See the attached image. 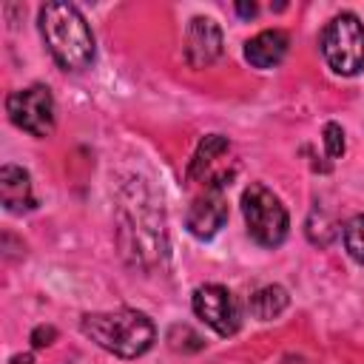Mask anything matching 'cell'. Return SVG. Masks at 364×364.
Segmentation results:
<instances>
[{
	"label": "cell",
	"mask_w": 364,
	"mask_h": 364,
	"mask_svg": "<svg viewBox=\"0 0 364 364\" xmlns=\"http://www.w3.org/2000/svg\"><path fill=\"white\" fill-rule=\"evenodd\" d=\"M287 301H290V296L282 284H264L250 296V313L259 321H273L287 310Z\"/></svg>",
	"instance_id": "13"
},
{
	"label": "cell",
	"mask_w": 364,
	"mask_h": 364,
	"mask_svg": "<svg viewBox=\"0 0 364 364\" xmlns=\"http://www.w3.org/2000/svg\"><path fill=\"white\" fill-rule=\"evenodd\" d=\"M287 46H290L287 31H282V28H264V31H259L256 37H250L245 43V60L253 68L267 71V68H273V65H279L284 60Z\"/></svg>",
	"instance_id": "12"
},
{
	"label": "cell",
	"mask_w": 364,
	"mask_h": 364,
	"mask_svg": "<svg viewBox=\"0 0 364 364\" xmlns=\"http://www.w3.org/2000/svg\"><path fill=\"white\" fill-rule=\"evenodd\" d=\"M228 222V199L222 188H205L199 196H193L188 213H185V228L196 239H213Z\"/></svg>",
	"instance_id": "9"
},
{
	"label": "cell",
	"mask_w": 364,
	"mask_h": 364,
	"mask_svg": "<svg viewBox=\"0 0 364 364\" xmlns=\"http://www.w3.org/2000/svg\"><path fill=\"white\" fill-rule=\"evenodd\" d=\"M40 34L65 71H85L94 63V34L74 3H46L40 9Z\"/></svg>",
	"instance_id": "1"
},
{
	"label": "cell",
	"mask_w": 364,
	"mask_h": 364,
	"mask_svg": "<svg viewBox=\"0 0 364 364\" xmlns=\"http://www.w3.org/2000/svg\"><path fill=\"white\" fill-rule=\"evenodd\" d=\"M0 199L9 213H28L37 208L31 176L20 165H3L0 168Z\"/></svg>",
	"instance_id": "11"
},
{
	"label": "cell",
	"mask_w": 364,
	"mask_h": 364,
	"mask_svg": "<svg viewBox=\"0 0 364 364\" xmlns=\"http://www.w3.org/2000/svg\"><path fill=\"white\" fill-rule=\"evenodd\" d=\"M236 11L242 17H256V3H236Z\"/></svg>",
	"instance_id": "17"
},
{
	"label": "cell",
	"mask_w": 364,
	"mask_h": 364,
	"mask_svg": "<svg viewBox=\"0 0 364 364\" xmlns=\"http://www.w3.org/2000/svg\"><path fill=\"white\" fill-rule=\"evenodd\" d=\"M219 54H222V28L210 17H193L185 31V60L193 68H205Z\"/></svg>",
	"instance_id": "10"
},
{
	"label": "cell",
	"mask_w": 364,
	"mask_h": 364,
	"mask_svg": "<svg viewBox=\"0 0 364 364\" xmlns=\"http://www.w3.org/2000/svg\"><path fill=\"white\" fill-rule=\"evenodd\" d=\"M119 245H122V253L134 256V262L139 267H151V264L162 262L168 253L162 210H156V202L151 199V193L142 185L134 188L131 202H122Z\"/></svg>",
	"instance_id": "2"
},
{
	"label": "cell",
	"mask_w": 364,
	"mask_h": 364,
	"mask_svg": "<svg viewBox=\"0 0 364 364\" xmlns=\"http://www.w3.org/2000/svg\"><path fill=\"white\" fill-rule=\"evenodd\" d=\"M11 364H31V353H26V355H14Z\"/></svg>",
	"instance_id": "18"
},
{
	"label": "cell",
	"mask_w": 364,
	"mask_h": 364,
	"mask_svg": "<svg viewBox=\"0 0 364 364\" xmlns=\"http://www.w3.org/2000/svg\"><path fill=\"white\" fill-rule=\"evenodd\" d=\"M242 216L247 225V233L262 247H279L287 239L290 216L282 199L264 188L262 182H250L242 191Z\"/></svg>",
	"instance_id": "4"
},
{
	"label": "cell",
	"mask_w": 364,
	"mask_h": 364,
	"mask_svg": "<svg viewBox=\"0 0 364 364\" xmlns=\"http://www.w3.org/2000/svg\"><path fill=\"white\" fill-rule=\"evenodd\" d=\"M193 313L222 338L228 336H236L239 327H242V307H239V299L222 287V284H202L193 290Z\"/></svg>",
	"instance_id": "8"
},
{
	"label": "cell",
	"mask_w": 364,
	"mask_h": 364,
	"mask_svg": "<svg viewBox=\"0 0 364 364\" xmlns=\"http://www.w3.org/2000/svg\"><path fill=\"white\" fill-rule=\"evenodd\" d=\"M321 139H324V151H327L330 159H338L344 154V131H341L338 122H327Z\"/></svg>",
	"instance_id": "15"
},
{
	"label": "cell",
	"mask_w": 364,
	"mask_h": 364,
	"mask_svg": "<svg viewBox=\"0 0 364 364\" xmlns=\"http://www.w3.org/2000/svg\"><path fill=\"white\" fill-rule=\"evenodd\" d=\"M239 165H236V156H233V145L228 142V136L222 134H208L191 165H188V182H199L202 191L205 188H228L236 176Z\"/></svg>",
	"instance_id": "7"
},
{
	"label": "cell",
	"mask_w": 364,
	"mask_h": 364,
	"mask_svg": "<svg viewBox=\"0 0 364 364\" xmlns=\"http://www.w3.org/2000/svg\"><path fill=\"white\" fill-rule=\"evenodd\" d=\"M54 338H57V330L51 324H40V327L31 330V344L34 347H48V344H54Z\"/></svg>",
	"instance_id": "16"
},
{
	"label": "cell",
	"mask_w": 364,
	"mask_h": 364,
	"mask_svg": "<svg viewBox=\"0 0 364 364\" xmlns=\"http://www.w3.org/2000/svg\"><path fill=\"white\" fill-rule=\"evenodd\" d=\"M341 239H344V250L350 253V259L364 264V213L353 216V219L344 225Z\"/></svg>",
	"instance_id": "14"
},
{
	"label": "cell",
	"mask_w": 364,
	"mask_h": 364,
	"mask_svg": "<svg viewBox=\"0 0 364 364\" xmlns=\"http://www.w3.org/2000/svg\"><path fill=\"white\" fill-rule=\"evenodd\" d=\"M6 114L20 131L31 136H48L57 125V105H54L51 88L40 82L11 91L6 97Z\"/></svg>",
	"instance_id": "6"
},
{
	"label": "cell",
	"mask_w": 364,
	"mask_h": 364,
	"mask_svg": "<svg viewBox=\"0 0 364 364\" xmlns=\"http://www.w3.org/2000/svg\"><path fill=\"white\" fill-rule=\"evenodd\" d=\"M321 54L341 77H355L364 68V23L353 11L336 14L321 31Z\"/></svg>",
	"instance_id": "5"
},
{
	"label": "cell",
	"mask_w": 364,
	"mask_h": 364,
	"mask_svg": "<svg viewBox=\"0 0 364 364\" xmlns=\"http://www.w3.org/2000/svg\"><path fill=\"white\" fill-rule=\"evenodd\" d=\"M82 336H88L97 347L119 355V358H136L151 350L156 330L154 321L139 310H111V313H85L80 318Z\"/></svg>",
	"instance_id": "3"
}]
</instances>
